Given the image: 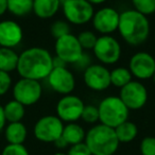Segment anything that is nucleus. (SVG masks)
<instances>
[{"instance_id":"f257e3e1","label":"nucleus","mask_w":155,"mask_h":155,"mask_svg":"<svg viewBox=\"0 0 155 155\" xmlns=\"http://www.w3.org/2000/svg\"><path fill=\"white\" fill-rule=\"evenodd\" d=\"M53 68V56L41 47H31L19 54L17 72L20 78L41 81L47 79Z\"/></svg>"},{"instance_id":"f03ea898","label":"nucleus","mask_w":155,"mask_h":155,"mask_svg":"<svg viewBox=\"0 0 155 155\" xmlns=\"http://www.w3.org/2000/svg\"><path fill=\"white\" fill-rule=\"evenodd\" d=\"M118 31L121 37L131 46L142 45L150 34V22L147 16L135 10H127L120 14Z\"/></svg>"},{"instance_id":"7ed1b4c3","label":"nucleus","mask_w":155,"mask_h":155,"mask_svg":"<svg viewBox=\"0 0 155 155\" xmlns=\"http://www.w3.org/2000/svg\"><path fill=\"white\" fill-rule=\"evenodd\" d=\"M84 142L91 155H113L120 143L115 130L102 123L95 125L87 132Z\"/></svg>"},{"instance_id":"20e7f679","label":"nucleus","mask_w":155,"mask_h":155,"mask_svg":"<svg viewBox=\"0 0 155 155\" xmlns=\"http://www.w3.org/2000/svg\"><path fill=\"white\" fill-rule=\"evenodd\" d=\"M99 121L102 124L115 129L129 118L130 110L119 97L110 96L100 102L98 106Z\"/></svg>"},{"instance_id":"39448f33","label":"nucleus","mask_w":155,"mask_h":155,"mask_svg":"<svg viewBox=\"0 0 155 155\" xmlns=\"http://www.w3.org/2000/svg\"><path fill=\"white\" fill-rule=\"evenodd\" d=\"M12 93L14 100L24 106H31L39 101L43 94V87L39 81L20 78L13 85Z\"/></svg>"},{"instance_id":"423d86ee","label":"nucleus","mask_w":155,"mask_h":155,"mask_svg":"<svg viewBox=\"0 0 155 155\" xmlns=\"http://www.w3.org/2000/svg\"><path fill=\"white\" fill-rule=\"evenodd\" d=\"M64 124L58 116L48 115L39 118L33 129L37 140L41 142H54L62 136Z\"/></svg>"},{"instance_id":"0eeeda50","label":"nucleus","mask_w":155,"mask_h":155,"mask_svg":"<svg viewBox=\"0 0 155 155\" xmlns=\"http://www.w3.org/2000/svg\"><path fill=\"white\" fill-rule=\"evenodd\" d=\"M56 58L62 60L65 64H77L84 54L77 36L67 34L56 39L54 45Z\"/></svg>"},{"instance_id":"6e6552de","label":"nucleus","mask_w":155,"mask_h":155,"mask_svg":"<svg viewBox=\"0 0 155 155\" xmlns=\"http://www.w3.org/2000/svg\"><path fill=\"white\" fill-rule=\"evenodd\" d=\"M63 5V13L66 20L72 25H84L93 19L94 7L87 0H70Z\"/></svg>"},{"instance_id":"1a4fd4ad","label":"nucleus","mask_w":155,"mask_h":155,"mask_svg":"<svg viewBox=\"0 0 155 155\" xmlns=\"http://www.w3.org/2000/svg\"><path fill=\"white\" fill-rule=\"evenodd\" d=\"M93 51L102 64L113 65L120 58L121 46L119 41L110 35H102L98 37Z\"/></svg>"},{"instance_id":"9d476101","label":"nucleus","mask_w":155,"mask_h":155,"mask_svg":"<svg viewBox=\"0 0 155 155\" xmlns=\"http://www.w3.org/2000/svg\"><path fill=\"white\" fill-rule=\"evenodd\" d=\"M84 102L81 98L74 95H65L58 100L56 104V116L63 122H75L81 119Z\"/></svg>"},{"instance_id":"9b49d317","label":"nucleus","mask_w":155,"mask_h":155,"mask_svg":"<svg viewBox=\"0 0 155 155\" xmlns=\"http://www.w3.org/2000/svg\"><path fill=\"white\" fill-rule=\"evenodd\" d=\"M119 98L129 110H139L148 101V91L146 86L138 81H131L120 88Z\"/></svg>"},{"instance_id":"f8f14e48","label":"nucleus","mask_w":155,"mask_h":155,"mask_svg":"<svg viewBox=\"0 0 155 155\" xmlns=\"http://www.w3.org/2000/svg\"><path fill=\"white\" fill-rule=\"evenodd\" d=\"M49 86L60 95H69L75 87V79L66 66L53 67L47 77Z\"/></svg>"},{"instance_id":"ddd939ff","label":"nucleus","mask_w":155,"mask_h":155,"mask_svg":"<svg viewBox=\"0 0 155 155\" xmlns=\"http://www.w3.org/2000/svg\"><path fill=\"white\" fill-rule=\"evenodd\" d=\"M83 80L85 85L91 91H105L110 86V71L103 65H89L84 70Z\"/></svg>"},{"instance_id":"4468645a","label":"nucleus","mask_w":155,"mask_h":155,"mask_svg":"<svg viewBox=\"0 0 155 155\" xmlns=\"http://www.w3.org/2000/svg\"><path fill=\"white\" fill-rule=\"evenodd\" d=\"M120 14L113 8H102L93 16V26L102 35H110L118 30Z\"/></svg>"},{"instance_id":"2eb2a0df","label":"nucleus","mask_w":155,"mask_h":155,"mask_svg":"<svg viewBox=\"0 0 155 155\" xmlns=\"http://www.w3.org/2000/svg\"><path fill=\"white\" fill-rule=\"evenodd\" d=\"M132 75L139 80H148L155 73V58L148 52H137L130 60Z\"/></svg>"},{"instance_id":"dca6fc26","label":"nucleus","mask_w":155,"mask_h":155,"mask_svg":"<svg viewBox=\"0 0 155 155\" xmlns=\"http://www.w3.org/2000/svg\"><path fill=\"white\" fill-rule=\"evenodd\" d=\"M24 38L22 28L15 20L5 19L0 21V47L16 48Z\"/></svg>"},{"instance_id":"f3484780","label":"nucleus","mask_w":155,"mask_h":155,"mask_svg":"<svg viewBox=\"0 0 155 155\" xmlns=\"http://www.w3.org/2000/svg\"><path fill=\"white\" fill-rule=\"evenodd\" d=\"M62 3V0H33V12L38 18L49 19L58 13Z\"/></svg>"},{"instance_id":"a211bd4d","label":"nucleus","mask_w":155,"mask_h":155,"mask_svg":"<svg viewBox=\"0 0 155 155\" xmlns=\"http://www.w3.org/2000/svg\"><path fill=\"white\" fill-rule=\"evenodd\" d=\"M28 135L27 127L21 121L10 122L5 127V137L11 144H22Z\"/></svg>"},{"instance_id":"6ab92c4d","label":"nucleus","mask_w":155,"mask_h":155,"mask_svg":"<svg viewBox=\"0 0 155 155\" xmlns=\"http://www.w3.org/2000/svg\"><path fill=\"white\" fill-rule=\"evenodd\" d=\"M85 135H86V133H85L84 129L75 122H70L67 125H64L62 133V137L66 140L68 146L69 144L73 146V144L80 143V142H84Z\"/></svg>"},{"instance_id":"aec40b11","label":"nucleus","mask_w":155,"mask_h":155,"mask_svg":"<svg viewBox=\"0 0 155 155\" xmlns=\"http://www.w3.org/2000/svg\"><path fill=\"white\" fill-rule=\"evenodd\" d=\"M19 54L11 48L0 47V70L12 72L17 69Z\"/></svg>"},{"instance_id":"412c9836","label":"nucleus","mask_w":155,"mask_h":155,"mask_svg":"<svg viewBox=\"0 0 155 155\" xmlns=\"http://www.w3.org/2000/svg\"><path fill=\"white\" fill-rule=\"evenodd\" d=\"M114 130H115V133H116L118 141L123 142V143L133 141L138 134L137 125L134 122H131V121H129V120L124 121L123 123L119 124L118 127H116Z\"/></svg>"},{"instance_id":"4be33fe9","label":"nucleus","mask_w":155,"mask_h":155,"mask_svg":"<svg viewBox=\"0 0 155 155\" xmlns=\"http://www.w3.org/2000/svg\"><path fill=\"white\" fill-rule=\"evenodd\" d=\"M26 106H24L21 103H19L16 100H11L5 106V116L7 119V122H19L22 120L26 114Z\"/></svg>"},{"instance_id":"5701e85b","label":"nucleus","mask_w":155,"mask_h":155,"mask_svg":"<svg viewBox=\"0 0 155 155\" xmlns=\"http://www.w3.org/2000/svg\"><path fill=\"white\" fill-rule=\"evenodd\" d=\"M8 11L16 17H24L33 12V0H7Z\"/></svg>"},{"instance_id":"b1692460","label":"nucleus","mask_w":155,"mask_h":155,"mask_svg":"<svg viewBox=\"0 0 155 155\" xmlns=\"http://www.w3.org/2000/svg\"><path fill=\"white\" fill-rule=\"evenodd\" d=\"M132 73L129 68L124 67H117L110 71V85H114L119 88H122L123 86L132 81Z\"/></svg>"},{"instance_id":"393cba45","label":"nucleus","mask_w":155,"mask_h":155,"mask_svg":"<svg viewBox=\"0 0 155 155\" xmlns=\"http://www.w3.org/2000/svg\"><path fill=\"white\" fill-rule=\"evenodd\" d=\"M134 10L144 16L155 13V0H132Z\"/></svg>"},{"instance_id":"a878e982","label":"nucleus","mask_w":155,"mask_h":155,"mask_svg":"<svg viewBox=\"0 0 155 155\" xmlns=\"http://www.w3.org/2000/svg\"><path fill=\"white\" fill-rule=\"evenodd\" d=\"M77 38L79 41V43H80L81 47L83 48V50H93L96 43H97L98 37L93 31H83V32H81L80 34L78 35Z\"/></svg>"},{"instance_id":"bb28decb","label":"nucleus","mask_w":155,"mask_h":155,"mask_svg":"<svg viewBox=\"0 0 155 155\" xmlns=\"http://www.w3.org/2000/svg\"><path fill=\"white\" fill-rule=\"evenodd\" d=\"M50 32H51L52 36L55 37L56 39L67 34H70L69 22L65 21V20H56L52 24L51 28H50Z\"/></svg>"},{"instance_id":"cd10ccee","label":"nucleus","mask_w":155,"mask_h":155,"mask_svg":"<svg viewBox=\"0 0 155 155\" xmlns=\"http://www.w3.org/2000/svg\"><path fill=\"white\" fill-rule=\"evenodd\" d=\"M81 119L83 121H85L86 123H91V124L96 123L99 120V110H98V107L95 105H91V104L84 105L82 115H81Z\"/></svg>"},{"instance_id":"c85d7f7f","label":"nucleus","mask_w":155,"mask_h":155,"mask_svg":"<svg viewBox=\"0 0 155 155\" xmlns=\"http://www.w3.org/2000/svg\"><path fill=\"white\" fill-rule=\"evenodd\" d=\"M140 153L141 155H155V137L148 136L141 140Z\"/></svg>"},{"instance_id":"c756f323","label":"nucleus","mask_w":155,"mask_h":155,"mask_svg":"<svg viewBox=\"0 0 155 155\" xmlns=\"http://www.w3.org/2000/svg\"><path fill=\"white\" fill-rule=\"evenodd\" d=\"M1 155H29V152L24 144L8 143L3 148Z\"/></svg>"},{"instance_id":"7c9ffc66","label":"nucleus","mask_w":155,"mask_h":155,"mask_svg":"<svg viewBox=\"0 0 155 155\" xmlns=\"http://www.w3.org/2000/svg\"><path fill=\"white\" fill-rule=\"evenodd\" d=\"M12 77L9 72L0 70V97L5 96L12 87Z\"/></svg>"},{"instance_id":"2f4dec72","label":"nucleus","mask_w":155,"mask_h":155,"mask_svg":"<svg viewBox=\"0 0 155 155\" xmlns=\"http://www.w3.org/2000/svg\"><path fill=\"white\" fill-rule=\"evenodd\" d=\"M67 155H91V153L85 142H80L71 146Z\"/></svg>"},{"instance_id":"473e14b6","label":"nucleus","mask_w":155,"mask_h":155,"mask_svg":"<svg viewBox=\"0 0 155 155\" xmlns=\"http://www.w3.org/2000/svg\"><path fill=\"white\" fill-rule=\"evenodd\" d=\"M5 123H7V119L5 116V110H3V106L0 104V131H2L5 127Z\"/></svg>"},{"instance_id":"72a5a7b5","label":"nucleus","mask_w":155,"mask_h":155,"mask_svg":"<svg viewBox=\"0 0 155 155\" xmlns=\"http://www.w3.org/2000/svg\"><path fill=\"white\" fill-rule=\"evenodd\" d=\"M8 12V1L7 0H0V17L5 15Z\"/></svg>"},{"instance_id":"f704fd0d","label":"nucleus","mask_w":155,"mask_h":155,"mask_svg":"<svg viewBox=\"0 0 155 155\" xmlns=\"http://www.w3.org/2000/svg\"><path fill=\"white\" fill-rule=\"evenodd\" d=\"M54 144H55L56 147H58V149H63V148H66L67 146H68V143H67L66 142V140L64 139V138L62 137V136H61L60 138H58V139H56L55 141L53 142Z\"/></svg>"},{"instance_id":"c9c22d12","label":"nucleus","mask_w":155,"mask_h":155,"mask_svg":"<svg viewBox=\"0 0 155 155\" xmlns=\"http://www.w3.org/2000/svg\"><path fill=\"white\" fill-rule=\"evenodd\" d=\"M89 3H91V5H102V3H104L106 1V0H87Z\"/></svg>"},{"instance_id":"e433bc0d","label":"nucleus","mask_w":155,"mask_h":155,"mask_svg":"<svg viewBox=\"0 0 155 155\" xmlns=\"http://www.w3.org/2000/svg\"><path fill=\"white\" fill-rule=\"evenodd\" d=\"M53 155H67V154H64V153H61V152H58V153H55V154H53Z\"/></svg>"},{"instance_id":"4c0bfd02","label":"nucleus","mask_w":155,"mask_h":155,"mask_svg":"<svg viewBox=\"0 0 155 155\" xmlns=\"http://www.w3.org/2000/svg\"><path fill=\"white\" fill-rule=\"evenodd\" d=\"M152 78H153V80H154V83H155V73H154V75H153Z\"/></svg>"},{"instance_id":"58836bf2","label":"nucleus","mask_w":155,"mask_h":155,"mask_svg":"<svg viewBox=\"0 0 155 155\" xmlns=\"http://www.w3.org/2000/svg\"><path fill=\"white\" fill-rule=\"evenodd\" d=\"M65 1H70V0H62V2H65Z\"/></svg>"}]
</instances>
